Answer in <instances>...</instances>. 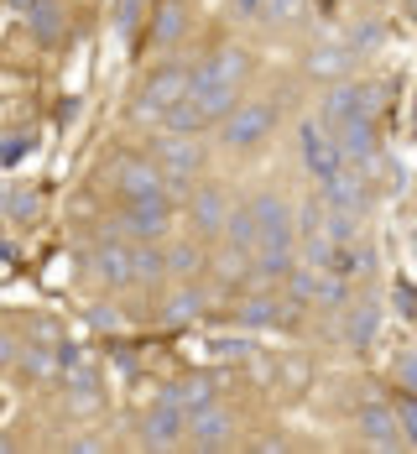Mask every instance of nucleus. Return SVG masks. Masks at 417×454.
<instances>
[{"label":"nucleus","mask_w":417,"mask_h":454,"mask_svg":"<svg viewBox=\"0 0 417 454\" xmlns=\"http://www.w3.org/2000/svg\"><path fill=\"white\" fill-rule=\"evenodd\" d=\"M183 32H188V16H183V5H178V0H167V5L157 11V21H151V37H157V43H178Z\"/></svg>","instance_id":"nucleus-27"},{"label":"nucleus","mask_w":417,"mask_h":454,"mask_svg":"<svg viewBox=\"0 0 417 454\" xmlns=\"http://www.w3.org/2000/svg\"><path fill=\"white\" fill-rule=\"evenodd\" d=\"M355 115H360V90L355 84H334L324 94V105H319V121H324L328 131L344 126V121H355Z\"/></svg>","instance_id":"nucleus-16"},{"label":"nucleus","mask_w":417,"mask_h":454,"mask_svg":"<svg viewBox=\"0 0 417 454\" xmlns=\"http://www.w3.org/2000/svg\"><path fill=\"white\" fill-rule=\"evenodd\" d=\"M245 68H251V52L245 47H220L198 74H188V84H240Z\"/></svg>","instance_id":"nucleus-11"},{"label":"nucleus","mask_w":417,"mask_h":454,"mask_svg":"<svg viewBox=\"0 0 417 454\" xmlns=\"http://www.w3.org/2000/svg\"><path fill=\"white\" fill-rule=\"evenodd\" d=\"M375 329H381V309L375 303H355L350 318H344V340L355 350H366V345H375Z\"/></svg>","instance_id":"nucleus-18"},{"label":"nucleus","mask_w":417,"mask_h":454,"mask_svg":"<svg viewBox=\"0 0 417 454\" xmlns=\"http://www.w3.org/2000/svg\"><path fill=\"white\" fill-rule=\"evenodd\" d=\"M110 178L126 193V204H136V199H167V193H162V168H157L151 157H126V162H115Z\"/></svg>","instance_id":"nucleus-4"},{"label":"nucleus","mask_w":417,"mask_h":454,"mask_svg":"<svg viewBox=\"0 0 417 454\" xmlns=\"http://www.w3.org/2000/svg\"><path fill=\"white\" fill-rule=\"evenodd\" d=\"M198 314H204V293H193V287L173 293V298L162 303V318H167V324H193Z\"/></svg>","instance_id":"nucleus-26"},{"label":"nucleus","mask_w":417,"mask_h":454,"mask_svg":"<svg viewBox=\"0 0 417 454\" xmlns=\"http://www.w3.org/2000/svg\"><path fill=\"white\" fill-rule=\"evenodd\" d=\"M220 235H225V246H235V251H256L261 225L251 220V209H230V215H225V225H220Z\"/></svg>","instance_id":"nucleus-20"},{"label":"nucleus","mask_w":417,"mask_h":454,"mask_svg":"<svg viewBox=\"0 0 417 454\" xmlns=\"http://www.w3.org/2000/svg\"><path fill=\"white\" fill-rule=\"evenodd\" d=\"M94 272H99V282H110V287H126L131 282V246L126 240H99Z\"/></svg>","instance_id":"nucleus-15"},{"label":"nucleus","mask_w":417,"mask_h":454,"mask_svg":"<svg viewBox=\"0 0 417 454\" xmlns=\"http://www.w3.org/2000/svg\"><path fill=\"white\" fill-rule=\"evenodd\" d=\"M16 365H21V376L42 381V376H52V371H58V356H52V350H42V345H21V350H16Z\"/></svg>","instance_id":"nucleus-28"},{"label":"nucleus","mask_w":417,"mask_h":454,"mask_svg":"<svg viewBox=\"0 0 417 454\" xmlns=\"http://www.w3.org/2000/svg\"><path fill=\"white\" fill-rule=\"evenodd\" d=\"M277 126V105H235L225 115V146L230 152H251L256 141H266V131Z\"/></svg>","instance_id":"nucleus-2"},{"label":"nucleus","mask_w":417,"mask_h":454,"mask_svg":"<svg viewBox=\"0 0 417 454\" xmlns=\"http://www.w3.org/2000/svg\"><path fill=\"white\" fill-rule=\"evenodd\" d=\"M188 99L204 115V126H209V121H225L240 105V84H188Z\"/></svg>","instance_id":"nucleus-13"},{"label":"nucleus","mask_w":417,"mask_h":454,"mask_svg":"<svg viewBox=\"0 0 417 454\" xmlns=\"http://www.w3.org/2000/svg\"><path fill=\"white\" fill-rule=\"evenodd\" d=\"M297 141H303V168L313 178H328L339 168V146H334V131H328L324 121H303L297 126Z\"/></svg>","instance_id":"nucleus-8"},{"label":"nucleus","mask_w":417,"mask_h":454,"mask_svg":"<svg viewBox=\"0 0 417 454\" xmlns=\"http://www.w3.org/2000/svg\"><path fill=\"white\" fill-rule=\"evenodd\" d=\"M167 277V256L157 251V240L131 246V282H162Z\"/></svg>","instance_id":"nucleus-19"},{"label":"nucleus","mask_w":417,"mask_h":454,"mask_svg":"<svg viewBox=\"0 0 417 454\" xmlns=\"http://www.w3.org/2000/svg\"><path fill=\"white\" fill-rule=\"evenodd\" d=\"M115 21H120V32H131L141 21V0H120V5H115Z\"/></svg>","instance_id":"nucleus-35"},{"label":"nucleus","mask_w":417,"mask_h":454,"mask_svg":"<svg viewBox=\"0 0 417 454\" xmlns=\"http://www.w3.org/2000/svg\"><path fill=\"white\" fill-rule=\"evenodd\" d=\"M89 324H94V329H120V314H115V309H94Z\"/></svg>","instance_id":"nucleus-38"},{"label":"nucleus","mask_w":417,"mask_h":454,"mask_svg":"<svg viewBox=\"0 0 417 454\" xmlns=\"http://www.w3.org/2000/svg\"><path fill=\"white\" fill-rule=\"evenodd\" d=\"M251 220L261 230H292V209L282 204V193H256L251 199Z\"/></svg>","instance_id":"nucleus-21"},{"label":"nucleus","mask_w":417,"mask_h":454,"mask_svg":"<svg viewBox=\"0 0 417 454\" xmlns=\"http://www.w3.org/2000/svg\"><path fill=\"white\" fill-rule=\"evenodd\" d=\"M391 418H397V428H402V439H407V450H413L417 444V412H413V397H407V392L391 403Z\"/></svg>","instance_id":"nucleus-32"},{"label":"nucleus","mask_w":417,"mask_h":454,"mask_svg":"<svg viewBox=\"0 0 417 454\" xmlns=\"http://www.w3.org/2000/svg\"><path fill=\"white\" fill-rule=\"evenodd\" d=\"M344 298H350V282H344V272H319V282H313V303L339 309Z\"/></svg>","instance_id":"nucleus-29"},{"label":"nucleus","mask_w":417,"mask_h":454,"mask_svg":"<svg viewBox=\"0 0 417 454\" xmlns=\"http://www.w3.org/2000/svg\"><path fill=\"white\" fill-rule=\"evenodd\" d=\"M313 282H319V267H292L287 272V287H292L297 303H313Z\"/></svg>","instance_id":"nucleus-34"},{"label":"nucleus","mask_w":417,"mask_h":454,"mask_svg":"<svg viewBox=\"0 0 417 454\" xmlns=\"http://www.w3.org/2000/svg\"><path fill=\"white\" fill-rule=\"evenodd\" d=\"M360 434L371 439L375 450H407V439H402V428L391 418V403H366L360 408Z\"/></svg>","instance_id":"nucleus-12"},{"label":"nucleus","mask_w":417,"mask_h":454,"mask_svg":"<svg viewBox=\"0 0 417 454\" xmlns=\"http://www.w3.org/2000/svg\"><path fill=\"white\" fill-rule=\"evenodd\" d=\"M162 256H167V277H173V272L188 277V272H198V262H204V256H198V246H167Z\"/></svg>","instance_id":"nucleus-31"},{"label":"nucleus","mask_w":417,"mask_h":454,"mask_svg":"<svg viewBox=\"0 0 417 454\" xmlns=\"http://www.w3.org/2000/svg\"><path fill=\"white\" fill-rule=\"evenodd\" d=\"M220 272H225V282L251 277V251H235V246H225V251H220Z\"/></svg>","instance_id":"nucleus-33"},{"label":"nucleus","mask_w":417,"mask_h":454,"mask_svg":"<svg viewBox=\"0 0 417 454\" xmlns=\"http://www.w3.org/2000/svg\"><path fill=\"white\" fill-rule=\"evenodd\" d=\"M308 74L313 79H344L350 74V47H319L308 58Z\"/></svg>","instance_id":"nucleus-25"},{"label":"nucleus","mask_w":417,"mask_h":454,"mask_svg":"<svg viewBox=\"0 0 417 454\" xmlns=\"http://www.w3.org/2000/svg\"><path fill=\"white\" fill-rule=\"evenodd\" d=\"M397 371H402V387H413V381H417V361H413V356H402Z\"/></svg>","instance_id":"nucleus-40"},{"label":"nucleus","mask_w":417,"mask_h":454,"mask_svg":"<svg viewBox=\"0 0 417 454\" xmlns=\"http://www.w3.org/2000/svg\"><path fill=\"white\" fill-rule=\"evenodd\" d=\"M27 16H32L37 43H58V37H63V5H58V0H32Z\"/></svg>","instance_id":"nucleus-22"},{"label":"nucleus","mask_w":417,"mask_h":454,"mask_svg":"<svg viewBox=\"0 0 417 454\" xmlns=\"http://www.w3.org/2000/svg\"><path fill=\"white\" fill-rule=\"evenodd\" d=\"M235 5H240L245 16H256V11H261V0H235Z\"/></svg>","instance_id":"nucleus-41"},{"label":"nucleus","mask_w":417,"mask_h":454,"mask_svg":"<svg viewBox=\"0 0 417 454\" xmlns=\"http://www.w3.org/2000/svg\"><path fill=\"white\" fill-rule=\"evenodd\" d=\"M183 439V403L173 397V387L162 392V403L146 412V423H141V444L146 450H173Z\"/></svg>","instance_id":"nucleus-5"},{"label":"nucleus","mask_w":417,"mask_h":454,"mask_svg":"<svg viewBox=\"0 0 417 454\" xmlns=\"http://www.w3.org/2000/svg\"><path fill=\"white\" fill-rule=\"evenodd\" d=\"M188 94V68H157L151 84L136 94V121H157L167 105H178Z\"/></svg>","instance_id":"nucleus-7"},{"label":"nucleus","mask_w":417,"mask_h":454,"mask_svg":"<svg viewBox=\"0 0 417 454\" xmlns=\"http://www.w3.org/2000/svg\"><path fill=\"white\" fill-rule=\"evenodd\" d=\"M324 204L328 209H344V215H360V209L371 204V183H366V173L350 168V162H339V168L324 178Z\"/></svg>","instance_id":"nucleus-6"},{"label":"nucleus","mask_w":417,"mask_h":454,"mask_svg":"<svg viewBox=\"0 0 417 454\" xmlns=\"http://www.w3.org/2000/svg\"><path fill=\"white\" fill-rule=\"evenodd\" d=\"M292 314H297V309H282L277 298H266V293H256V298H245V303H240V324H245V329H266V324H287Z\"/></svg>","instance_id":"nucleus-17"},{"label":"nucleus","mask_w":417,"mask_h":454,"mask_svg":"<svg viewBox=\"0 0 417 454\" xmlns=\"http://www.w3.org/2000/svg\"><path fill=\"white\" fill-rule=\"evenodd\" d=\"M0 209H5L11 220L32 225V220H37V209H42V193H37V188H0Z\"/></svg>","instance_id":"nucleus-23"},{"label":"nucleus","mask_w":417,"mask_h":454,"mask_svg":"<svg viewBox=\"0 0 417 454\" xmlns=\"http://www.w3.org/2000/svg\"><path fill=\"white\" fill-rule=\"evenodd\" d=\"M157 121H162V126H167L173 137H198V126H204V115L193 110V99H188V94L178 99V105H167V110H162Z\"/></svg>","instance_id":"nucleus-24"},{"label":"nucleus","mask_w":417,"mask_h":454,"mask_svg":"<svg viewBox=\"0 0 417 454\" xmlns=\"http://www.w3.org/2000/svg\"><path fill=\"white\" fill-rule=\"evenodd\" d=\"M350 43H355V47H375V43H381V27H375V21H360Z\"/></svg>","instance_id":"nucleus-36"},{"label":"nucleus","mask_w":417,"mask_h":454,"mask_svg":"<svg viewBox=\"0 0 417 454\" xmlns=\"http://www.w3.org/2000/svg\"><path fill=\"white\" fill-rule=\"evenodd\" d=\"M167 199H136V204H126V220L120 230L126 235H136V240H162L167 235Z\"/></svg>","instance_id":"nucleus-10"},{"label":"nucleus","mask_w":417,"mask_h":454,"mask_svg":"<svg viewBox=\"0 0 417 454\" xmlns=\"http://www.w3.org/2000/svg\"><path fill=\"white\" fill-rule=\"evenodd\" d=\"M21 157H27V141H21V137L0 146V168H11V162H21Z\"/></svg>","instance_id":"nucleus-37"},{"label":"nucleus","mask_w":417,"mask_h":454,"mask_svg":"<svg viewBox=\"0 0 417 454\" xmlns=\"http://www.w3.org/2000/svg\"><path fill=\"white\" fill-rule=\"evenodd\" d=\"M11 5H32V0H11Z\"/></svg>","instance_id":"nucleus-42"},{"label":"nucleus","mask_w":417,"mask_h":454,"mask_svg":"<svg viewBox=\"0 0 417 454\" xmlns=\"http://www.w3.org/2000/svg\"><path fill=\"white\" fill-rule=\"evenodd\" d=\"M183 434L198 444V450H225L235 439V418L220 403H204V408H188L183 412Z\"/></svg>","instance_id":"nucleus-3"},{"label":"nucleus","mask_w":417,"mask_h":454,"mask_svg":"<svg viewBox=\"0 0 417 454\" xmlns=\"http://www.w3.org/2000/svg\"><path fill=\"white\" fill-rule=\"evenodd\" d=\"M16 350H21V340L16 334H0V365H16Z\"/></svg>","instance_id":"nucleus-39"},{"label":"nucleus","mask_w":417,"mask_h":454,"mask_svg":"<svg viewBox=\"0 0 417 454\" xmlns=\"http://www.w3.org/2000/svg\"><path fill=\"white\" fill-rule=\"evenodd\" d=\"M334 146H339V162H350V168H360L366 157H375V152H381V141H375L371 115H355V121L334 126Z\"/></svg>","instance_id":"nucleus-9"},{"label":"nucleus","mask_w":417,"mask_h":454,"mask_svg":"<svg viewBox=\"0 0 417 454\" xmlns=\"http://www.w3.org/2000/svg\"><path fill=\"white\" fill-rule=\"evenodd\" d=\"M157 168H162V193L173 199V193H183L188 178L204 168V152H198V141L193 137H167L157 141Z\"/></svg>","instance_id":"nucleus-1"},{"label":"nucleus","mask_w":417,"mask_h":454,"mask_svg":"<svg viewBox=\"0 0 417 454\" xmlns=\"http://www.w3.org/2000/svg\"><path fill=\"white\" fill-rule=\"evenodd\" d=\"M225 215H230L225 188H198V193H193V204H188V220H193V230H198V235H220Z\"/></svg>","instance_id":"nucleus-14"},{"label":"nucleus","mask_w":417,"mask_h":454,"mask_svg":"<svg viewBox=\"0 0 417 454\" xmlns=\"http://www.w3.org/2000/svg\"><path fill=\"white\" fill-rule=\"evenodd\" d=\"M173 397H178V403H183V412H188V408L214 403V387H209V376H188V381H178V387H173Z\"/></svg>","instance_id":"nucleus-30"}]
</instances>
